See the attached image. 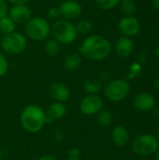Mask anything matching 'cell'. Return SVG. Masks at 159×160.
Returning <instances> with one entry per match:
<instances>
[{
    "instance_id": "cell-37",
    "label": "cell",
    "mask_w": 159,
    "mask_h": 160,
    "mask_svg": "<svg viewBox=\"0 0 159 160\" xmlns=\"http://www.w3.org/2000/svg\"><path fill=\"white\" fill-rule=\"evenodd\" d=\"M157 140H158L159 141V127H158V128H157Z\"/></svg>"
},
{
    "instance_id": "cell-19",
    "label": "cell",
    "mask_w": 159,
    "mask_h": 160,
    "mask_svg": "<svg viewBox=\"0 0 159 160\" xmlns=\"http://www.w3.org/2000/svg\"><path fill=\"white\" fill-rule=\"evenodd\" d=\"M44 49H45V52H46L49 56L53 57V56L58 55V53L60 52L61 44H60L56 39H54L53 38H48V39H46Z\"/></svg>"
},
{
    "instance_id": "cell-23",
    "label": "cell",
    "mask_w": 159,
    "mask_h": 160,
    "mask_svg": "<svg viewBox=\"0 0 159 160\" xmlns=\"http://www.w3.org/2000/svg\"><path fill=\"white\" fill-rule=\"evenodd\" d=\"M121 0H95L96 6L102 10H111L115 8Z\"/></svg>"
},
{
    "instance_id": "cell-40",
    "label": "cell",
    "mask_w": 159,
    "mask_h": 160,
    "mask_svg": "<svg viewBox=\"0 0 159 160\" xmlns=\"http://www.w3.org/2000/svg\"><path fill=\"white\" fill-rule=\"evenodd\" d=\"M117 160H123V159H117Z\"/></svg>"
},
{
    "instance_id": "cell-4",
    "label": "cell",
    "mask_w": 159,
    "mask_h": 160,
    "mask_svg": "<svg viewBox=\"0 0 159 160\" xmlns=\"http://www.w3.org/2000/svg\"><path fill=\"white\" fill-rule=\"evenodd\" d=\"M25 34L33 40L43 41L51 35V25L46 19L34 17L25 23Z\"/></svg>"
},
{
    "instance_id": "cell-36",
    "label": "cell",
    "mask_w": 159,
    "mask_h": 160,
    "mask_svg": "<svg viewBox=\"0 0 159 160\" xmlns=\"http://www.w3.org/2000/svg\"><path fill=\"white\" fill-rule=\"evenodd\" d=\"M156 160H159V147L156 152Z\"/></svg>"
},
{
    "instance_id": "cell-32",
    "label": "cell",
    "mask_w": 159,
    "mask_h": 160,
    "mask_svg": "<svg viewBox=\"0 0 159 160\" xmlns=\"http://www.w3.org/2000/svg\"><path fill=\"white\" fill-rule=\"evenodd\" d=\"M111 77V74L109 73V72H107V71H104V72H102L101 73V79L103 80V81H105V80H109V78Z\"/></svg>"
},
{
    "instance_id": "cell-10",
    "label": "cell",
    "mask_w": 159,
    "mask_h": 160,
    "mask_svg": "<svg viewBox=\"0 0 159 160\" xmlns=\"http://www.w3.org/2000/svg\"><path fill=\"white\" fill-rule=\"evenodd\" d=\"M61 16L67 21L79 18L82 13V5L75 0H66L58 7Z\"/></svg>"
},
{
    "instance_id": "cell-34",
    "label": "cell",
    "mask_w": 159,
    "mask_h": 160,
    "mask_svg": "<svg viewBox=\"0 0 159 160\" xmlns=\"http://www.w3.org/2000/svg\"><path fill=\"white\" fill-rule=\"evenodd\" d=\"M154 88H155L157 91H159V78H157V79L154 82Z\"/></svg>"
},
{
    "instance_id": "cell-18",
    "label": "cell",
    "mask_w": 159,
    "mask_h": 160,
    "mask_svg": "<svg viewBox=\"0 0 159 160\" xmlns=\"http://www.w3.org/2000/svg\"><path fill=\"white\" fill-rule=\"evenodd\" d=\"M82 55L80 53H71L64 60V68L67 70H75L82 64Z\"/></svg>"
},
{
    "instance_id": "cell-30",
    "label": "cell",
    "mask_w": 159,
    "mask_h": 160,
    "mask_svg": "<svg viewBox=\"0 0 159 160\" xmlns=\"http://www.w3.org/2000/svg\"><path fill=\"white\" fill-rule=\"evenodd\" d=\"M53 137H54V139L56 140V141H58V142H60V141H62L63 140V138H64V133L62 132V131H56L54 134H53Z\"/></svg>"
},
{
    "instance_id": "cell-12",
    "label": "cell",
    "mask_w": 159,
    "mask_h": 160,
    "mask_svg": "<svg viewBox=\"0 0 159 160\" xmlns=\"http://www.w3.org/2000/svg\"><path fill=\"white\" fill-rule=\"evenodd\" d=\"M133 105L140 112H147L152 110L156 105V98L152 94L140 93L133 99Z\"/></svg>"
},
{
    "instance_id": "cell-21",
    "label": "cell",
    "mask_w": 159,
    "mask_h": 160,
    "mask_svg": "<svg viewBox=\"0 0 159 160\" xmlns=\"http://www.w3.org/2000/svg\"><path fill=\"white\" fill-rule=\"evenodd\" d=\"M98 124L103 128H108L112 123V114L108 110H101L97 114Z\"/></svg>"
},
{
    "instance_id": "cell-28",
    "label": "cell",
    "mask_w": 159,
    "mask_h": 160,
    "mask_svg": "<svg viewBox=\"0 0 159 160\" xmlns=\"http://www.w3.org/2000/svg\"><path fill=\"white\" fill-rule=\"evenodd\" d=\"M68 155H69V158H72V159H80V156H81V151L76 148V147H73L69 150L68 152Z\"/></svg>"
},
{
    "instance_id": "cell-3",
    "label": "cell",
    "mask_w": 159,
    "mask_h": 160,
    "mask_svg": "<svg viewBox=\"0 0 159 160\" xmlns=\"http://www.w3.org/2000/svg\"><path fill=\"white\" fill-rule=\"evenodd\" d=\"M51 35L60 44H70L78 37L75 25L65 19L57 20L51 26Z\"/></svg>"
},
{
    "instance_id": "cell-8",
    "label": "cell",
    "mask_w": 159,
    "mask_h": 160,
    "mask_svg": "<svg viewBox=\"0 0 159 160\" xmlns=\"http://www.w3.org/2000/svg\"><path fill=\"white\" fill-rule=\"evenodd\" d=\"M79 108L84 115H95L102 110L103 100L98 95H87L81 100Z\"/></svg>"
},
{
    "instance_id": "cell-6",
    "label": "cell",
    "mask_w": 159,
    "mask_h": 160,
    "mask_svg": "<svg viewBox=\"0 0 159 160\" xmlns=\"http://www.w3.org/2000/svg\"><path fill=\"white\" fill-rule=\"evenodd\" d=\"M130 92L129 83L123 79L110 81L104 88L106 98L112 102H120L124 100Z\"/></svg>"
},
{
    "instance_id": "cell-13",
    "label": "cell",
    "mask_w": 159,
    "mask_h": 160,
    "mask_svg": "<svg viewBox=\"0 0 159 160\" xmlns=\"http://www.w3.org/2000/svg\"><path fill=\"white\" fill-rule=\"evenodd\" d=\"M50 95L55 102L64 103L70 98V91L66 84L62 82H54L50 87Z\"/></svg>"
},
{
    "instance_id": "cell-27",
    "label": "cell",
    "mask_w": 159,
    "mask_h": 160,
    "mask_svg": "<svg viewBox=\"0 0 159 160\" xmlns=\"http://www.w3.org/2000/svg\"><path fill=\"white\" fill-rule=\"evenodd\" d=\"M8 9V2L7 0H0V19L7 15Z\"/></svg>"
},
{
    "instance_id": "cell-33",
    "label": "cell",
    "mask_w": 159,
    "mask_h": 160,
    "mask_svg": "<svg viewBox=\"0 0 159 160\" xmlns=\"http://www.w3.org/2000/svg\"><path fill=\"white\" fill-rule=\"evenodd\" d=\"M152 6L155 9L159 10V0H152Z\"/></svg>"
},
{
    "instance_id": "cell-5",
    "label": "cell",
    "mask_w": 159,
    "mask_h": 160,
    "mask_svg": "<svg viewBox=\"0 0 159 160\" xmlns=\"http://www.w3.org/2000/svg\"><path fill=\"white\" fill-rule=\"evenodd\" d=\"M26 38L22 34L16 31L5 35L1 39L2 50L11 55H17L22 53L26 49Z\"/></svg>"
},
{
    "instance_id": "cell-24",
    "label": "cell",
    "mask_w": 159,
    "mask_h": 160,
    "mask_svg": "<svg viewBox=\"0 0 159 160\" xmlns=\"http://www.w3.org/2000/svg\"><path fill=\"white\" fill-rule=\"evenodd\" d=\"M122 11L127 16H132L136 11V4L133 0H121L120 4Z\"/></svg>"
},
{
    "instance_id": "cell-38",
    "label": "cell",
    "mask_w": 159,
    "mask_h": 160,
    "mask_svg": "<svg viewBox=\"0 0 159 160\" xmlns=\"http://www.w3.org/2000/svg\"><path fill=\"white\" fill-rule=\"evenodd\" d=\"M67 160H81V159H72V158H67Z\"/></svg>"
},
{
    "instance_id": "cell-15",
    "label": "cell",
    "mask_w": 159,
    "mask_h": 160,
    "mask_svg": "<svg viewBox=\"0 0 159 160\" xmlns=\"http://www.w3.org/2000/svg\"><path fill=\"white\" fill-rule=\"evenodd\" d=\"M133 49H134L133 41L127 37H122L118 38L114 44L115 52L120 57H128L132 53Z\"/></svg>"
},
{
    "instance_id": "cell-20",
    "label": "cell",
    "mask_w": 159,
    "mask_h": 160,
    "mask_svg": "<svg viewBox=\"0 0 159 160\" xmlns=\"http://www.w3.org/2000/svg\"><path fill=\"white\" fill-rule=\"evenodd\" d=\"M16 25L17 24L9 18L8 15L0 19V32L3 33L4 35L14 32Z\"/></svg>"
},
{
    "instance_id": "cell-35",
    "label": "cell",
    "mask_w": 159,
    "mask_h": 160,
    "mask_svg": "<svg viewBox=\"0 0 159 160\" xmlns=\"http://www.w3.org/2000/svg\"><path fill=\"white\" fill-rule=\"evenodd\" d=\"M155 53H156L157 57L159 59V45L157 47V49H156V51H155Z\"/></svg>"
},
{
    "instance_id": "cell-29",
    "label": "cell",
    "mask_w": 159,
    "mask_h": 160,
    "mask_svg": "<svg viewBox=\"0 0 159 160\" xmlns=\"http://www.w3.org/2000/svg\"><path fill=\"white\" fill-rule=\"evenodd\" d=\"M12 5H27L31 0H7Z\"/></svg>"
},
{
    "instance_id": "cell-11",
    "label": "cell",
    "mask_w": 159,
    "mask_h": 160,
    "mask_svg": "<svg viewBox=\"0 0 159 160\" xmlns=\"http://www.w3.org/2000/svg\"><path fill=\"white\" fill-rule=\"evenodd\" d=\"M7 15L16 24H25L32 18V10L27 5H12Z\"/></svg>"
},
{
    "instance_id": "cell-7",
    "label": "cell",
    "mask_w": 159,
    "mask_h": 160,
    "mask_svg": "<svg viewBox=\"0 0 159 160\" xmlns=\"http://www.w3.org/2000/svg\"><path fill=\"white\" fill-rule=\"evenodd\" d=\"M158 149V141L153 135L143 134L137 137L132 143L133 152L141 157H149Z\"/></svg>"
},
{
    "instance_id": "cell-25",
    "label": "cell",
    "mask_w": 159,
    "mask_h": 160,
    "mask_svg": "<svg viewBox=\"0 0 159 160\" xmlns=\"http://www.w3.org/2000/svg\"><path fill=\"white\" fill-rule=\"evenodd\" d=\"M8 69V62L6 58V56L0 52V78L6 75Z\"/></svg>"
},
{
    "instance_id": "cell-31",
    "label": "cell",
    "mask_w": 159,
    "mask_h": 160,
    "mask_svg": "<svg viewBox=\"0 0 159 160\" xmlns=\"http://www.w3.org/2000/svg\"><path fill=\"white\" fill-rule=\"evenodd\" d=\"M37 160H57V158L52 155H44V156L40 157Z\"/></svg>"
},
{
    "instance_id": "cell-17",
    "label": "cell",
    "mask_w": 159,
    "mask_h": 160,
    "mask_svg": "<svg viewBox=\"0 0 159 160\" xmlns=\"http://www.w3.org/2000/svg\"><path fill=\"white\" fill-rule=\"evenodd\" d=\"M102 82L98 79L86 80L82 84V89L87 95H97V93L102 89Z\"/></svg>"
},
{
    "instance_id": "cell-9",
    "label": "cell",
    "mask_w": 159,
    "mask_h": 160,
    "mask_svg": "<svg viewBox=\"0 0 159 160\" xmlns=\"http://www.w3.org/2000/svg\"><path fill=\"white\" fill-rule=\"evenodd\" d=\"M118 29L124 37H133L140 33L141 22L133 16H125L118 22Z\"/></svg>"
},
{
    "instance_id": "cell-1",
    "label": "cell",
    "mask_w": 159,
    "mask_h": 160,
    "mask_svg": "<svg viewBox=\"0 0 159 160\" xmlns=\"http://www.w3.org/2000/svg\"><path fill=\"white\" fill-rule=\"evenodd\" d=\"M79 53L91 61H102L106 59L112 52L111 42L100 35L87 37L79 47Z\"/></svg>"
},
{
    "instance_id": "cell-16",
    "label": "cell",
    "mask_w": 159,
    "mask_h": 160,
    "mask_svg": "<svg viewBox=\"0 0 159 160\" xmlns=\"http://www.w3.org/2000/svg\"><path fill=\"white\" fill-rule=\"evenodd\" d=\"M112 139L115 145L119 147L127 145L129 142V134L127 129L123 126L115 127L112 133Z\"/></svg>"
},
{
    "instance_id": "cell-14",
    "label": "cell",
    "mask_w": 159,
    "mask_h": 160,
    "mask_svg": "<svg viewBox=\"0 0 159 160\" xmlns=\"http://www.w3.org/2000/svg\"><path fill=\"white\" fill-rule=\"evenodd\" d=\"M67 113V109L63 103L53 102L52 103L46 112V124H51L52 121L61 120L65 117Z\"/></svg>"
},
{
    "instance_id": "cell-39",
    "label": "cell",
    "mask_w": 159,
    "mask_h": 160,
    "mask_svg": "<svg viewBox=\"0 0 159 160\" xmlns=\"http://www.w3.org/2000/svg\"><path fill=\"white\" fill-rule=\"evenodd\" d=\"M1 158H2V155H1V152H0V160H1Z\"/></svg>"
},
{
    "instance_id": "cell-26",
    "label": "cell",
    "mask_w": 159,
    "mask_h": 160,
    "mask_svg": "<svg viewBox=\"0 0 159 160\" xmlns=\"http://www.w3.org/2000/svg\"><path fill=\"white\" fill-rule=\"evenodd\" d=\"M47 15L50 19L52 20H55V19H58L61 14H60V10H59V8H56V7H52L48 9V12H47Z\"/></svg>"
},
{
    "instance_id": "cell-22",
    "label": "cell",
    "mask_w": 159,
    "mask_h": 160,
    "mask_svg": "<svg viewBox=\"0 0 159 160\" xmlns=\"http://www.w3.org/2000/svg\"><path fill=\"white\" fill-rule=\"evenodd\" d=\"M76 27V31L78 33V35H87L92 31L93 28V24L92 22L87 20V19H83L81 20L80 22H78V23L75 25Z\"/></svg>"
},
{
    "instance_id": "cell-2",
    "label": "cell",
    "mask_w": 159,
    "mask_h": 160,
    "mask_svg": "<svg viewBox=\"0 0 159 160\" xmlns=\"http://www.w3.org/2000/svg\"><path fill=\"white\" fill-rule=\"evenodd\" d=\"M46 112L37 105H28L21 112L22 127L29 133L39 132L46 124Z\"/></svg>"
}]
</instances>
